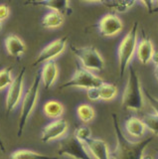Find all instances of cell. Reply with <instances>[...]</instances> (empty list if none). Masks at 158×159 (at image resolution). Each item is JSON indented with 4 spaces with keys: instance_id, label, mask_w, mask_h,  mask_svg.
<instances>
[{
    "instance_id": "29",
    "label": "cell",
    "mask_w": 158,
    "mask_h": 159,
    "mask_svg": "<svg viewBox=\"0 0 158 159\" xmlns=\"http://www.w3.org/2000/svg\"><path fill=\"white\" fill-rule=\"evenodd\" d=\"M140 3L147 8L148 12L153 13L158 11V1H142Z\"/></svg>"
},
{
    "instance_id": "19",
    "label": "cell",
    "mask_w": 158,
    "mask_h": 159,
    "mask_svg": "<svg viewBox=\"0 0 158 159\" xmlns=\"http://www.w3.org/2000/svg\"><path fill=\"white\" fill-rule=\"evenodd\" d=\"M44 114L52 119H59L64 113V107L60 102L57 101H48L43 107Z\"/></svg>"
},
{
    "instance_id": "31",
    "label": "cell",
    "mask_w": 158,
    "mask_h": 159,
    "mask_svg": "<svg viewBox=\"0 0 158 159\" xmlns=\"http://www.w3.org/2000/svg\"><path fill=\"white\" fill-rule=\"evenodd\" d=\"M151 62L155 65V67L158 66V50H155L154 53H153L152 58H151Z\"/></svg>"
},
{
    "instance_id": "16",
    "label": "cell",
    "mask_w": 158,
    "mask_h": 159,
    "mask_svg": "<svg viewBox=\"0 0 158 159\" xmlns=\"http://www.w3.org/2000/svg\"><path fill=\"white\" fill-rule=\"evenodd\" d=\"M4 43L7 53L12 57H20L25 53V44L17 35H8Z\"/></svg>"
},
{
    "instance_id": "7",
    "label": "cell",
    "mask_w": 158,
    "mask_h": 159,
    "mask_svg": "<svg viewBox=\"0 0 158 159\" xmlns=\"http://www.w3.org/2000/svg\"><path fill=\"white\" fill-rule=\"evenodd\" d=\"M57 152L61 156L73 159H93L85 143L79 141L75 135H69L60 142Z\"/></svg>"
},
{
    "instance_id": "15",
    "label": "cell",
    "mask_w": 158,
    "mask_h": 159,
    "mask_svg": "<svg viewBox=\"0 0 158 159\" xmlns=\"http://www.w3.org/2000/svg\"><path fill=\"white\" fill-rule=\"evenodd\" d=\"M58 78V66L55 61H49L45 63L41 71V81L44 88L50 89L54 86Z\"/></svg>"
},
{
    "instance_id": "22",
    "label": "cell",
    "mask_w": 158,
    "mask_h": 159,
    "mask_svg": "<svg viewBox=\"0 0 158 159\" xmlns=\"http://www.w3.org/2000/svg\"><path fill=\"white\" fill-rule=\"evenodd\" d=\"M98 89H100L102 101H111L117 96V88L112 84L103 82Z\"/></svg>"
},
{
    "instance_id": "17",
    "label": "cell",
    "mask_w": 158,
    "mask_h": 159,
    "mask_svg": "<svg viewBox=\"0 0 158 159\" xmlns=\"http://www.w3.org/2000/svg\"><path fill=\"white\" fill-rule=\"evenodd\" d=\"M145 123L142 119L136 116H130L125 121V130L131 137L140 138L145 134L146 131Z\"/></svg>"
},
{
    "instance_id": "6",
    "label": "cell",
    "mask_w": 158,
    "mask_h": 159,
    "mask_svg": "<svg viewBox=\"0 0 158 159\" xmlns=\"http://www.w3.org/2000/svg\"><path fill=\"white\" fill-rule=\"evenodd\" d=\"M103 83L102 79L100 78L95 73L84 69L82 67H78L72 78L65 84H63L61 88H79L90 89L93 88H100Z\"/></svg>"
},
{
    "instance_id": "26",
    "label": "cell",
    "mask_w": 158,
    "mask_h": 159,
    "mask_svg": "<svg viewBox=\"0 0 158 159\" xmlns=\"http://www.w3.org/2000/svg\"><path fill=\"white\" fill-rule=\"evenodd\" d=\"M74 135H75V137L79 141L86 143L92 138V130H91V128L88 126H80L75 130Z\"/></svg>"
},
{
    "instance_id": "18",
    "label": "cell",
    "mask_w": 158,
    "mask_h": 159,
    "mask_svg": "<svg viewBox=\"0 0 158 159\" xmlns=\"http://www.w3.org/2000/svg\"><path fill=\"white\" fill-rule=\"evenodd\" d=\"M64 23V15L56 11H50L43 16L41 24L44 28L54 29L62 26Z\"/></svg>"
},
{
    "instance_id": "11",
    "label": "cell",
    "mask_w": 158,
    "mask_h": 159,
    "mask_svg": "<svg viewBox=\"0 0 158 159\" xmlns=\"http://www.w3.org/2000/svg\"><path fill=\"white\" fill-rule=\"evenodd\" d=\"M68 128H69V123L66 119L64 118L55 119L52 122L48 123L42 129L41 141L43 143H47L61 138L67 133Z\"/></svg>"
},
{
    "instance_id": "4",
    "label": "cell",
    "mask_w": 158,
    "mask_h": 159,
    "mask_svg": "<svg viewBox=\"0 0 158 159\" xmlns=\"http://www.w3.org/2000/svg\"><path fill=\"white\" fill-rule=\"evenodd\" d=\"M40 81H41V77L37 75L30 88L27 89V92L22 98L21 109H20V114H19L18 132H17L18 137H21L28 119L30 117L37 104L39 93H40Z\"/></svg>"
},
{
    "instance_id": "1",
    "label": "cell",
    "mask_w": 158,
    "mask_h": 159,
    "mask_svg": "<svg viewBox=\"0 0 158 159\" xmlns=\"http://www.w3.org/2000/svg\"><path fill=\"white\" fill-rule=\"evenodd\" d=\"M113 127H115V145L111 151V159H140L144 154L146 147L148 146L153 136H147L144 139L137 141H132L128 139L118 123L116 116L113 114Z\"/></svg>"
},
{
    "instance_id": "20",
    "label": "cell",
    "mask_w": 158,
    "mask_h": 159,
    "mask_svg": "<svg viewBox=\"0 0 158 159\" xmlns=\"http://www.w3.org/2000/svg\"><path fill=\"white\" fill-rule=\"evenodd\" d=\"M10 159H56V157L48 156L28 149H19L10 154Z\"/></svg>"
},
{
    "instance_id": "12",
    "label": "cell",
    "mask_w": 158,
    "mask_h": 159,
    "mask_svg": "<svg viewBox=\"0 0 158 159\" xmlns=\"http://www.w3.org/2000/svg\"><path fill=\"white\" fill-rule=\"evenodd\" d=\"M85 144L93 159H111L110 146L102 139L91 138Z\"/></svg>"
},
{
    "instance_id": "9",
    "label": "cell",
    "mask_w": 158,
    "mask_h": 159,
    "mask_svg": "<svg viewBox=\"0 0 158 159\" xmlns=\"http://www.w3.org/2000/svg\"><path fill=\"white\" fill-rule=\"evenodd\" d=\"M24 74H25V68H23L21 72L16 76V78H14L12 84L8 88L5 102L7 111H12L22 99L24 89Z\"/></svg>"
},
{
    "instance_id": "27",
    "label": "cell",
    "mask_w": 158,
    "mask_h": 159,
    "mask_svg": "<svg viewBox=\"0 0 158 159\" xmlns=\"http://www.w3.org/2000/svg\"><path fill=\"white\" fill-rule=\"evenodd\" d=\"M143 92H144V97L146 98V99L149 102L150 107L153 111V113H155L156 116H158V98L153 97L152 94L147 91V89H143Z\"/></svg>"
},
{
    "instance_id": "2",
    "label": "cell",
    "mask_w": 158,
    "mask_h": 159,
    "mask_svg": "<svg viewBox=\"0 0 158 159\" xmlns=\"http://www.w3.org/2000/svg\"><path fill=\"white\" fill-rule=\"evenodd\" d=\"M121 103L126 109L140 111L144 107V93L138 75L133 67H128V79L123 89Z\"/></svg>"
},
{
    "instance_id": "34",
    "label": "cell",
    "mask_w": 158,
    "mask_h": 159,
    "mask_svg": "<svg viewBox=\"0 0 158 159\" xmlns=\"http://www.w3.org/2000/svg\"><path fill=\"white\" fill-rule=\"evenodd\" d=\"M154 76H155L157 82H158V66H156L155 69H154Z\"/></svg>"
},
{
    "instance_id": "33",
    "label": "cell",
    "mask_w": 158,
    "mask_h": 159,
    "mask_svg": "<svg viewBox=\"0 0 158 159\" xmlns=\"http://www.w3.org/2000/svg\"><path fill=\"white\" fill-rule=\"evenodd\" d=\"M140 159H154V158H153V156L149 155V154H143Z\"/></svg>"
},
{
    "instance_id": "25",
    "label": "cell",
    "mask_w": 158,
    "mask_h": 159,
    "mask_svg": "<svg viewBox=\"0 0 158 159\" xmlns=\"http://www.w3.org/2000/svg\"><path fill=\"white\" fill-rule=\"evenodd\" d=\"M142 120L145 123L147 129H149L154 135H158V116L153 112L146 113L143 116Z\"/></svg>"
},
{
    "instance_id": "35",
    "label": "cell",
    "mask_w": 158,
    "mask_h": 159,
    "mask_svg": "<svg viewBox=\"0 0 158 159\" xmlns=\"http://www.w3.org/2000/svg\"><path fill=\"white\" fill-rule=\"evenodd\" d=\"M2 29V23H1V21H0V30Z\"/></svg>"
},
{
    "instance_id": "28",
    "label": "cell",
    "mask_w": 158,
    "mask_h": 159,
    "mask_svg": "<svg viewBox=\"0 0 158 159\" xmlns=\"http://www.w3.org/2000/svg\"><path fill=\"white\" fill-rule=\"evenodd\" d=\"M87 96L88 99L92 102H97L98 99H101V93H100V89L98 88H93L90 89L87 91Z\"/></svg>"
},
{
    "instance_id": "5",
    "label": "cell",
    "mask_w": 158,
    "mask_h": 159,
    "mask_svg": "<svg viewBox=\"0 0 158 159\" xmlns=\"http://www.w3.org/2000/svg\"><path fill=\"white\" fill-rule=\"evenodd\" d=\"M72 51L81 63V67L91 72H102L105 69V60L93 47L72 46Z\"/></svg>"
},
{
    "instance_id": "14",
    "label": "cell",
    "mask_w": 158,
    "mask_h": 159,
    "mask_svg": "<svg viewBox=\"0 0 158 159\" xmlns=\"http://www.w3.org/2000/svg\"><path fill=\"white\" fill-rule=\"evenodd\" d=\"M25 5H33V6H43L45 8L51 9V11H56L65 15L71 13L72 8L70 6V1L67 0H52V1H28L25 2Z\"/></svg>"
},
{
    "instance_id": "24",
    "label": "cell",
    "mask_w": 158,
    "mask_h": 159,
    "mask_svg": "<svg viewBox=\"0 0 158 159\" xmlns=\"http://www.w3.org/2000/svg\"><path fill=\"white\" fill-rule=\"evenodd\" d=\"M14 78L12 77V68L7 67L0 70V91L9 88L12 84Z\"/></svg>"
},
{
    "instance_id": "8",
    "label": "cell",
    "mask_w": 158,
    "mask_h": 159,
    "mask_svg": "<svg viewBox=\"0 0 158 159\" xmlns=\"http://www.w3.org/2000/svg\"><path fill=\"white\" fill-rule=\"evenodd\" d=\"M67 47V38H60L54 40L44 47L41 52L38 54L36 59L32 64L33 67L38 66L39 64H45L49 61H54V59L64 53Z\"/></svg>"
},
{
    "instance_id": "10",
    "label": "cell",
    "mask_w": 158,
    "mask_h": 159,
    "mask_svg": "<svg viewBox=\"0 0 158 159\" xmlns=\"http://www.w3.org/2000/svg\"><path fill=\"white\" fill-rule=\"evenodd\" d=\"M97 27L102 36L112 37L122 31L123 23L117 15L107 13L100 19Z\"/></svg>"
},
{
    "instance_id": "23",
    "label": "cell",
    "mask_w": 158,
    "mask_h": 159,
    "mask_svg": "<svg viewBox=\"0 0 158 159\" xmlns=\"http://www.w3.org/2000/svg\"><path fill=\"white\" fill-rule=\"evenodd\" d=\"M102 4L106 5L108 8H112L116 12L123 13L135 5V1H106L102 2Z\"/></svg>"
},
{
    "instance_id": "21",
    "label": "cell",
    "mask_w": 158,
    "mask_h": 159,
    "mask_svg": "<svg viewBox=\"0 0 158 159\" xmlns=\"http://www.w3.org/2000/svg\"><path fill=\"white\" fill-rule=\"evenodd\" d=\"M77 116L83 122H91L96 116V111L91 104L82 103L77 107Z\"/></svg>"
},
{
    "instance_id": "3",
    "label": "cell",
    "mask_w": 158,
    "mask_h": 159,
    "mask_svg": "<svg viewBox=\"0 0 158 159\" xmlns=\"http://www.w3.org/2000/svg\"><path fill=\"white\" fill-rule=\"evenodd\" d=\"M138 22H134L125 36L122 38L117 48V59L120 76L122 79L126 70L130 66V62L135 56L136 47L138 43Z\"/></svg>"
},
{
    "instance_id": "30",
    "label": "cell",
    "mask_w": 158,
    "mask_h": 159,
    "mask_svg": "<svg viewBox=\"0 0 158 159\" xmlns=\"http://www.w3.org/2000/svg\"><path fill=\"white\" fill-rule=\"evenodd\" d=\"M9 16V7L6 4H0V21H3Z\"/></svg>"
},
{
    "instance_id": "13",
    "label": "cell",
    "mask_w": 158,
    "mask_h": 159,
    "mask_svg": "<svg viewBox=\"0 0 158 159\" xmlns=\"http://www.w3.org/2000/svg\"><path fill=\"white\" fill-rule=\"evenodd\" d=\"M154 46L152 41L147 37H142L137 43L135 56L136 59L143 65H147L151 62L152 55L154 53Z\"/></svg>"
},
{
    "instance_id": "32",
    "label": "cell",
    "mask_w": 158,
    "mask_h": 159,
    "mask_svg": "<svg viewBox=\"0 0 158 159\" xmlns=\"http://www.w3.org/2000/svg\"><path fill=\"white\" fill-rule=\"evenodd\" d=\"M0 150H1L3 153H5V146H4V143H3V141H2V138H1V136H0Z\"/></svg>"
}]
</instances>
